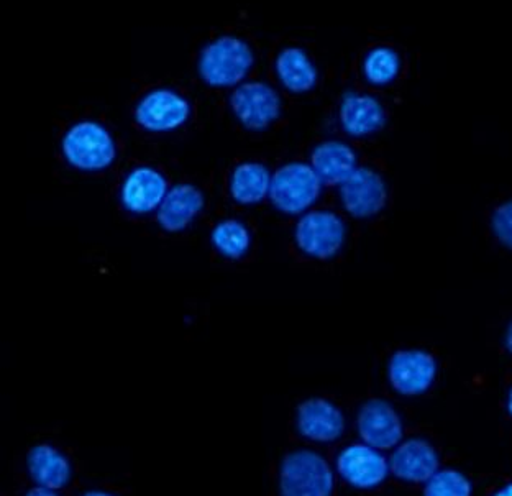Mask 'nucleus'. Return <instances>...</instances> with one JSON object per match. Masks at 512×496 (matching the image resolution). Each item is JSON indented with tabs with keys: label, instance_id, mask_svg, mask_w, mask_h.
I'll use <instances>...</instances> for the list:
<instances>
[{
	"label": "nucleus",
	"instance_id": "18",
	"mask_svg": "<svg viewBox=\"0 0 512 496\" xmlns=\"http://www.w3.org/2000/svg\"><path fill=\"white\" fill-rule=\"evenodd\" d=\"M28 472L38 487L60 490L71 480V462L51 444L32 447L27 457Z\"/></svg>",
	"mask_w": 512,
	"mask_h": 496
},
{
	"label": "nucleus",
	"instance_id": "23",
	"mask_svg": "<svg viewBox=\"0 0 512 496\" xmlns=\"http://www.w3.org/2000/svg\"><path fill=\"white\" fill-rule=\"evenodd\" d=\"M424 496H471V483L457 470H442L427 482Z\"/></svg>",
	"mask_w": 512,
	"mask_h": 496
},
{
	"label": "nucleus",
	"instance_id": "24",
	"mask_svg": "<svg viewBox=\"0 0 512 496\" xmlns=\"http://www.w3.org/2000/svg\"><path fill=\"white\" fill-rule=\"evenodd\" d=\"M491 230L499 244L512 250V199L494 207L491 214Z\"/></svg>",
	"mask_w": 512,
	"mask_h": 496
},
{
	"label": "nucleus",
	"instance_id": "20",
	"mask_svg": "<svg viewBox=\"0 0 512 496\" xmlns=\"http://www.w3.org/2000/svg\"><path fill=\"white\" fill-rule=\"evenodd\" d=\"M270 186V171L255 161L238 165L230 176V194L240 204L260 203L270 194Z\"/></svg>",
	"mask_w": 512,
	"mask_h": 496
},
{
	"label": "nucleus",
	"instance_id": "29",
	"mask_svg": "<svg viewBox=\"0 0 512 496\" xmlns=\"http://www.w3.org/2000/svg\"><path fill=\"white\" fill-rule=\"evenodd\" d=\"M508 411H509V414H511V416H512V390L508 396Z\"/></svg>",
	"mask_w": 512,
	"mask_h": 496
},
{
	"label": "nucleus",
	"instance_id": "8",
	"mask_svg": "<svg viewBox=\"0 0 512 496\" xmlns=\"http://www.w3.org/2000/svg\"><path fill=\"white\" fill-rule=\"evenodd\" d=\"M388 377L401 395H422L437 377V362L426 350H398L389 360Z\"/></svg>",
	"mask_w": 512,
	"mask_h": 496
},
{
	"label": "nucleus",
	"instance_id": "4",
	"mask_svg": "<svg viewBox=\"0 0 512 496\" xmlns=\"http://www.w3.org/2000/svg\"><path fill=\"white\" fill-rule=\"evenodd\" d=\"M66 160L79 170H104L112 165L117 150L114 138L101 124L81 122L68 130L63 138Z\"/></svg>",
	"mask_w": 512,
	"mask_h": 496
},
{
	"label": "nucleus",
	"instance_id": "25",
	"mask_svg": "<svg viewBox=\"0 0 512 496\" xmlns=\"http://www.w3.org/2000/svg\"><path fill=\"white\" fill-rule=\"evenodd\" d=\"M23 496H60L56 493V490H50V488L35 487L32 490H28Z\"/></svg>",
	"mask_w": 512,
	"mask_h": 496
},
{
	"label": "nucleus",
	"instance_id": "11",
	"mask_svg": "<svg viewBox=\"0 0 512 496\" xmlns=\"http://www.w3.org/2000/svg\"><path fill=\"white\" fill-rule=\"evenodd\" d=\"M340 475L357 488H375L388 475V464L378 449L363 444L347 447L337 460Z\"/></svg>",
	"mask_w": 512,
	"mask_h": 496
},
{
	"label": "nucleus",
	"instance_id": "9",
	"mask_svg": "<svg viewBox=\"0 0 512 496\" xmlns=\"http://www.w3.org/2000/svg\"><path fill=\"white\" fill-rule=\"evenodd\" d=\"M191 115L189 102L178 92L156 89L143 97L135 111L138 124L151 132H168L186 124Z\"/></svg>",
	"mask_w": 512,
	"mask_h": 496
},
{
	"label": "nucleus",
	"instance_id": "26",
	"mask_svg": "<svg viewBox=\"0 0 512 496\" xmlns=\"http://www.w3.org/2000/svg\"><path fill=\"white\" fill-rule=\"evenodd\" d=\"M504 344H506V349L509 350L512 354V322L509 324L508 331H506V337H504Z\"/></svg>",
	"mask_w": 512,
	"mask_h": 496
},
{
	"label": "nucleus",
	"instance_id": "17",
	"mask_svg": "<svg viewBox=\"0 0 512 496\" xmlns=\"http://www.w3.org/2000/svg\"><path fill=\"white\" fill-rule=\"evenodd\" d=\"M311 160V166L322 183L342 184L357 171V153L339 140L317 145Z\"/></svg>",
	"mask_w": 512,
	"mask_h": 496
},
{
	"label": "nucleus",
	"instance_id": "22",
	"mask_svg": "<svg viewBox=\"0 0 512 496\" xmlns=\"http://www.w3.org/2000/svg\"><path fill=\"white\" fill-rule=\"evenodd\" d=\"M401 71V58L391 46H376L363 61V73L376 86L393 83Z\"/></svg>",
	"mask_w": 512,
	"mask_h": 496
},
{
	"label": "nucleus",
	"instance_id": "27",
	"mask_svg": "<svg viewBox=\"0 0 512 496\" xmlns=\"http://www.w3.org/2000/svg\"><path fill=\"white\" fill-rule=\"evenodd\" d=\"M81 496H117L114 493L106 492V490H89Z\"/></svg>",
	"mask_w": 512,
	"mask_h": 496
},
{
	"label": "nucleus",
	"instance_id": "7",
	"mask_svg": "<svg viewBox=\"0 0 512 496\" xmlns=\"http://www.w3.org/2000/svg\"><path fill=\"white\" fill-rule=\"evenodd\" d=\"M340 198L357 219L378 216L388 203V184L378 171L371 168H357L348 180L340 184Z\"/></svg>",
	"mask_w": 512,
	"mask_h": 496
},
{
	"label": "nucleus",
	"instance_id": "3",
	"mask_svg": "<svg viewBox=\"0 0 512 496\" xmlns=\"http://www.w3.org/2000/svg\"><path fill=\"white\" fill-rule=\"evenodd\" d=\"M322 181L311 165L288 163L271 176L270 199L284 214H301L319 198Z\"/></svg>",
	"mask_w": 512,
	"mask_h": 496
},
{
	"label": "nucleus",
	"instance_id": "15",
	"mask_svg": "<svg viewBox=\"0 0 512 496\" xmlns=\"http://www.w3.org/2000/svg\"><path fill=\"white\" fill-rule=\"evenodd\" d=\"M439 469V455L429 442L412 439L399 446L391 459V472L404 482H429Z\"/></svg>",
	"mask_w": 512,
	"mask_h": 496
},
{
	"label": "nucleus",
	"instance_id": "16",
	"mask_svg": "<svg viewBox=\"0 0 512 496\" xmlns=\"http://www.w3.org/2000/svg\"><path fill=\"white\" fill-rule=\"evenodd\" d=\"M204 196L192 184H178L166 194L158 212V221L168 232H179L191 224L192 219L202 211Z\"/></svg>",
	"mask_w": 512,
	"mask_h": 496
},
{
	"label": "nucleus",
	"instance_id": "6",
	"mask_svg": "<svg viewBox=\"0 0 512 496\" xmlns=\"http://www.w3.org/2000/svg\"><path fill=\"white\" fill-rule=\"evenodd\" d=\"M230 106L248 130H265L281 115V97L270 84L252 81L235 89Z\"/></svg>",
	"mask_w": 512,
	"mask_h": 496
},
{
	"label": "nucleus",
	"instance_id": "1",
	"mask_svg": "<svg viewBox=\"0 0 512 496\" xmlns=\"http://www.w3.org/2000/svg\"><path fill=\"white\" fill-rule=\"evenodd\" d=\"M255 56L242 38L225 35L202 50L199 73L209 86L230 88L237 86L250 73Z\"/></svg>",
	"mask_w": 512,
	"mask_h": 496
},
{
	"label": "nucleus",
	"instance_id": "2",
	"mask_svg": "<svg viewBox=\"0 0 512 496\" xmlns=\"http://www.w3.org/2000/svg\"><path fill=\"white\" fill-rule=\"evenodd\" d=\"M281 496H332L334 474L329 462L314 451H294L279 469Z\"/></svg>",
	"mask_w": 512,
	"mask_h": 496
},
{
	"label": "nucleus",
	"instance_id": "28",
	"mask_svg": "<svg viewBox=\"0 0 512 496\" xmlns=\"http://www.w3.org/2000/svg\"><path fill=\"white\" fill-rule=\"evenodd\" d=\"M493 496H512V483H509V485H506V487L498 490V492L494 493Z\"/></svg>",
	"mask_w": 512,
	"mask_h": 496
},
{
	"label": "nucleus",
	"instance_id": "13",
	"mask_svg": "<svg viewBox=\"0 0 512 496\" xmlns=\"http://www.w3.org/2000/svg\"><path fill=\"white\" fill-rule=\"evenodd\" d=\"M298 429L302 436L317 442H332L345 431V418L334 403L311 398L298 408Z\"/></svg>",
	"mask_w": 512,
	"mask_h": 496
},
{
	"label": "nucleus",
	"instance_id": "19",
	"mask_svg": "<svg viewBox=\"0 0 512 496\" xmlns=\"http://www.w3.org/2000/svg\"><path fill=\"white\" fill-rule=\"evenodd\" d=\"M276 73L284 88L293 92L311 91L317 83V69L306 51L284 48L276 58Z\"/></svg>",
	"mask_w": 512,
	"mask_h": 496
},
{
	"label": "nucleus",
	"instance_id": "14",
	"mask_svg": "<svg viewBox=\"0 0 512 496\" xmlns=\"http://www.w3.org/2000/svg\"><path fill=\"white\" fill-rule=\"evenodd\" d=\"M168 194V184L160 171L142 166L127 176L122 186V203L128 211L147 214L161 206Z\"/></svg>",
	"mask_w": 512,
	"mask_h": 496
},
{
	"label": "nucleus",
	"instance_id": "21",
	"mask_svg": "<svg viewBox=\"0 0 512 496\" xmlns=\"http://www.w3.org/2000/svg\"><path fill=\"white\" fill-rule=\"evenodd\" d=\"M212 244L220 255L230 260L245 257L252 244L250 230L237 219L222 221L212 230Z\"/></svg>",
	"mask_w": 512,
	"mask_h": 496
},
{
	"label": "nucleus",
	"instance_id": "12",
	"mask_svg": "<svg viewBox=\"0 0 512 496\" xmlns=\"http://www.w3.org/2000/svg\"><path fill=\"white\" fill-rule=\"evenodd\" d=\"M340 124L352 137L376 134L386 125V111L376 97L362 92H347L339 109Z\"/></svg>",
	"mask_w": 512,
	"mask_h": 496
},
{
	"label": "nucleus",
	"instance_id": "5",
	"mask_svg": "<svg viewBox=\"0 0 512 496\" xmlns=\"http://www.w3.org/2000/svg\"><path fill=\"white\" fill-rule=\"evenodd\" d=\"M347 227L342 217L332 211L304 214L294 229V240L302 253L317 260L334 258L345 244Z\"/></svg>",
	"mask_w": 512,
	"mask_h": 496
},
{
	"label": "nucleus",
	"instance_id": "10",
	"mask_svg": "<svg viewBox=\"0 0 512 496\" xmlns=\"http://www.w3.org/2000/svg\"><path fill=\"white\" fill-rule=\"evenodd\" d=\"M358 432L373 449H391L403 439V423L386 401L370 400L358 413Z\"/></svg>",
	"mask_w": 512,
	"mask_h": 496
}]
</instances>
